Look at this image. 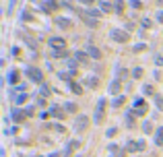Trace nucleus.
<instances>
[{
  "label": "nucleus",
  "instance_id": "nucleus-1",
  "mask_svg": "<svg viewBox=\"0 0 163 157\" xmlns=\"http://www.w3.org/2000/svg\"><path fill=\"white\" fill-rule=\"evenodd\" d=\"M27 76H29V81H33L35 85H41V83H43V72H41L39 68H35V66H29L27 68Z\"/></svg>",
  "mask_w": 163,
  "mask_h": 157
},
{
  "label": "nucleus",
  "instance_id": "nucleus-2",
  "mask_svg": "<svg viewBox=\"0 0 163 157\" xmlns=\"http://www.w3.org/2000/svg\"><path fill=\"white\" fill-rule=\"evenodd\" d=\"M105 105H108L105 99H99V103H97V108H95V118H93L95 124H101L105 120Z\"/></svg>",
  "mask_w": 163,
  "mask_h": 157
},
{
  "label": "nucleus",
  "instance_id": "nucleus-3",
  "mask_svg": "<svg viewBox=\"0 0 163 157\" xmlns=\"http://www.w3.org/2000/svg\"><path fill=\"white\" fill-rule=\"evenodd\" d=\"M50 48L54 50V52H64V50H66V39L60 37V35H58V37H52V39H50Z\"/></svg>",
  "mask_w": 163,
  "mask_h": 157
},
{
  "label": "nucleus",
  "instance_id": "nucleus-4",
  "mask_svg": "<svg viewBox=\"0 0 163 157\" xmlns=\"http://www.w3.org/2000/svg\"><path fill=\"white\" fill-rule=\"evenodd\" d=\"M112 39L118 41V43H128V41H130V35H128V31H122V29H114V31H112Z\"/></svg>",
  "mask_w": 163,
  "mask_h": 157
},
{
  "label": "nucleus",
  "instance_id": "nucleus-5",
  "mask_svg": "<svg viewBox=\"0 0 163 157\" xmlns=\"http://www.w3.org/2000/svg\"><path fill=\"white\" fill-rule=\"evenodd\" d=\"M132 105H134L132 112H134L136 116H145V114H147V101H145V99H134Z\"/></svg>",
  "mask_w": 163,
  "mask_h": 157
},
{
  "label": "nucleus",
  "instance_id": "nucleus-6",
  "mask_svg": "<svg viewBox=\"0 0 163 157\" xmlns=\"http://www.w3.org/2000/svg\"><path fill=\"white\" fill-rule=\"evenodd\" d=\"M83 14H85V17H91V19H95V21H99L103 17L101 8H87V10H83Z\"/></svg>",
  "mask_w": 163,
  "mask_h": 157
},
{
  "label": "nucleus",
  "instance_id": "nucleus-7",
  "mask_svg": "<svg viewBox=\"0 0 163 157\" xmlns=\"http://www.w3.org/2000/svg\"><path fill=\"white\" fill-rule=\"evenodd\" d=\"M50 116H54V118H58V120H62V118H66V112L62 108H58V105H52L50 108Z\"/></svg>",
  "mask_w": 163,
  "mask_h": 157
},
{
  "label": "nucleus",
  "instance_id": "nucleus-8",
  "mask_svg": "<svg viewBox=\"0 0 163 157\" xmlns=\"http://www.w3.org/2000/svg\"><path fill=\"white\" fill-rule=\"evenodd\" d=\"M99 8H101V13H103V14L116 13V8H114V4H112V2H108V0H101V2H99Z\"/></svg>",
  "mask_w": 163,
  "mask_h": 157
},
{
  "label": "nucleus",
  "instance_id": "nucleus-9",
  "mask_svg": "<svg viewBox=\"0 0 163 157\" xmlns=\"http://www.w3.org/2000/svg\"><path fill=\"white\" fill-rule=\"evenodd\" d=\"M120 89H122V83H120V79H114L112 81V85H109V93H120Z\"/></svg>",
  "mask_w": 163,
  "mask_h": 157
},
{
  "label": "nucleus",
  "instance_id": "nucleus-10",
  "mask_svg": "<svg viewBox=\"0 0 163 157\" xmlns=\"http://www.w3.org/2000/svg\"><path fill=\"white\" fill-rule=\"evenodd\" d=\"M27 118V112H21V109H13V120L14 122H23Z\"/></svg>",
  "mask_w": 163,
  "mask_h": 157
},
{
  "label": "nucleus",
  "instance_id": "nucleus-11",
  "mask_svg": "<svg viewBox=\"0 0 163 157\" xmlns=\"http://www.w3.org/2000/svg\"><path fill=\"white\" fill-rule=\"evenodd\" d=\"M56 0H43V10L46 13H52V10H56Z\"/></svg>",
  "mask_w": 163,
  "mask_h": 157
},
{
  "label": "nucleus",
  "instance_id": "nucleus-12",
  "mask_svg": "<svg viewBox=\"0 0 163 157\" xmlns=\"http://www.w3.org/2000/svg\"><path fill=\"white\" fill-rule=\"evenodd\" d=\"M87 126H89V120L85 116L76 118V128H79V130H87Z\"/></svg>",
  "mask_w": 163,
  "mask_h": 157
},
{
  "label": "nucleus",
  "instance_id": "nucleus-13",
  "mask_svg": "<svg viewBox=\"0 0 163 157\" xmlns=\"http://www.w3.org/2000/svg\"><path fill=\"white\" fill-rule=\"evenodd\" d=\"M83 23H87V25H89L91 29H97V27H99V21L91 19V17H85V14H83Z\"/></svg>",
  "mask_w": 163,
  "mask_h": 157
},
{
  "label": "nucleus",
  "instance_id": "nucleus-14",
  "mask_svg": "<svg viewBox=\"0 0 163 157\" xmlns=\"http://www.w3.org/2000/svg\"><path fill=\"white\" fill-rule=\"evenodd\" d=\"M87 54L91 56L93 60H99V58H101V52H99V50H97V48H93V46H91V48L87 50Z\"/></svg>",
  "mask_w": 163,
  "mask_h": 157
},
{
  "label": "nucleus",
  "instance_id": "nucleus-15",
  "mask_svg": "<svg viewBox=\"0 0 163 157\" xmlns=\"http://www.w3.org/2000/svg\"><path fill=\"white\" fill-rule=\"evenodd\" d=\"M87 85L91 89H97V87H99V76H89V79H87Z\"/></svg>",
  "mask_w": 163,
  "mask_h": 157
},
{
  "label": "nucleus",
  "instance_id": "nucleus-16",
  "mask_svg": "<svg viewBox=\"0 0 163 157\" xmlns=\"http://www.w3.org/2000/svg\"><path fill=\"white\" fill-rule=\"evenodd\" d=\"M126 151H130V153H134V151H141V145L134 143V141H128V145H126Z\"/></svg>",
  "mask_w": 163,
  "mask_h": 157
},
{
  "label": "nucleus",
  "instance_id": "nucleus-17",
  "mask_svg": "<svg viewBox=\"0 0 163 157\" xmlns=\"http://www.w3.org/2000/svg\"><path fill=\"white\" fill-rule=\"evenodd\" d=\"M124 101H126V97H124V95H118L114 101H112V105H114V108H122Z\"/></svg>",
  "mask_w": 163,
  "mask_h": 157
},
{
  "label": "nucleus",
  "instance_id": "nucleus-18",
  "mask_svg": "<svg viewBox=\"0 0 163 157\" xmlns=\"http://www.w3.org/2000/svg\"><path fill=\"white\" fill-rule=\"evenodd\" d=\"M70 89H72V93H76V95H83V87L79 85V83H70Z\"/></svg>",
  "mask_w": 163,
  "mask_h": 157
},
{
  "label": "nucleus",
  "instance_id": "nucleus-19",
  "mask_svg": "<svg viewBox=\"0 0 163 157\" xmlns=\"http://www.w3.org/2000/svg\"><path fill=\"white\" fill-rule=\"evenodd\" d=\"M155 143L163 147V128H157V132H155Z\"/></svg>",
  "mask_w": 163,
  "mask_h": 157
},
{
  "label": "nucleus",
  "instance_id": "nucleus-20",
  "mask_svg": "<svg viewBox=\"0 0 163 157\" xmlns=\"http://www.w3.org/2000/svg\"><path fill=\"white\" fill-rule=\"evenodd\" d=\"M114 8H116V13H118V14H124V0H116Z\"/></svg>",
  "mask_w": 163,
  "mask_h": 157
},
{
  "label": "nucleus",
  "instance_id": "nucleus-21",
  "mask_svg": "<svg viewBox=\"0 0 163 157\" xmlns=\"http://www.w3.org/2000/svg\"><path fill=\"white\" fill-rule=\"evenodd\" d=\"M75 56H76V60H79V62H87V56L89 54H87V52H76Z\"/></svg>",
  "mask_w": 163,
  "mask_h": 157
},
{
  "label": "nucleus",
  "instance_id": "nucleus-22",
  "mask_svg": "<svg viewBox=\"0 0 163 157\" xmlns=\"http://www.w3.org/2000/svg\"><path fill=\"white\" fill-rule=\"evenodd\" d=\"M143 50H147L145 43H136V46H132V52H136V54H138V52H143Z\"/></svg>",
  "mask_w": 163,
  "mask_h": 157
},
{
  "label": "nucleus",
  "instance_id": "nucleus-23",
  "mask_svg": "<svg viewBox=\"0 0 163 157\" xmlns=\"http://www.w3.org/2000/svg\"><path fill=\"white\" fill-rule=\"evenodd\" d=\"M132 76H134V79H141V76H143V68H141V66H136V68L132 70Z\"/></svg>",
  "mask_w": 163,
  "mask_h": 157
},
{
  "label": "nucleus",
  "instance_id": "nucleus-24",
  "mask_svg": "<svg viewBox=\"0 0 163 157\" xmlns=\"http://www.w3.org/2000/svg\"><path fill=\"white\" fill-rule=\"evenodd\" d=\"M58 25H60L62 29H66V27H70V21H66V19H58Z\"/></svg>",
  "mask_w": 163,
  "mask_h": 157
},
{
  "label": "nucleus",
  "instance_id": "nucleus-25",
  "mask_svg": "<svg viewBox=\"0 0 163 157\" xmlns=\"http://www.w3.org/2000/svg\"><path fill=\"white\" fill-rule=\"evenodd\" d=\"M10 83H14V85L19 83V72H10Z\"/></svg>",
  "mask_w": 163,
  "mask_h": 157
},
{
  "label": "nucleus",
  "instance_id": "nucleus-26",
  "mask_svg": "<svg viewBox=\"0 0 163 157\" xmlns=\"http://www.w3.org/2000/svg\"><path fill=\"white\" fill-rule=\"evenodd\" d=\"M143 128H145V132H147V134H149L151 130H153V124H151L149 120H147V122H145V126H143Z\"/></svg>",
  "mask_w": 163,
  "mask_h": 157
},
{
  "label": "nucleus",
  "instance_id": "nucleus-27",
  "mask_svg": "<svg viewBox=\"0 0 163 157\" xmlns=\"http://www.w3.org/2000/svg\"><path fill=\"white\" fill-rule=\"evenodd\" d=\"M130 4L134 8H143V2H141V0H130Z\"/></svg>",
  "mask_w": 163,
  "mask_h": 157
},
{
  "label": "nucleus",
  "instance_id": "nucleus-28",
  "mask_svg": "<svg viewBox=\"0 0 163 157\" xmlns=\"http://www.w3.org/2000/svg\"><path fill=\"white\" fill-rule=\"evenodd\" d=\"M116 134H118V130H116V128H109L108 132H105V137H109V138H112V137H116Z\"/></svg>",
  "mask_w": 163,
  "mask_h": 157
},
{
  "label": "nucleus",
  "instance_id": "nucleus-29",
  "mask_svg": "<svg viewBox=\"0 0 163 157\" xmlns=\"http://www.w3.org/2000/svg\"><path fill=\"white\" fill-rule=\"evenodd\" d=\"M64 109H68V112H76V105H75V103H66Z\"/></svg>",
  "mask_w": 163,
  "mask_h": 157
},
{
  "label": "nucleus",
  "instance_id": "nucleus-30",
  "mask_svg": "<svg viewBox=\"0 0 163 157\" xmlns=\"http://www.w3.org/2000/svg\"><path fill=\"white\" fill-rule=\"evenodd\" d=\"M155 101H157V108H159V109H163V97H159V95H157V97H155Z\"/></svg>",
  "mask_w": 163,
  "mask_h": 157
},
{
  "label": "nucleus",
  "instance_id": "nucleus-31",
  "mask_svg": "<svg viewBox=\"0 0 163 157\" xmlns=\"http://www.w3.org/2000/svg\"><path fill=\"white\" fill-rule=\"evenodd\" d=\"M145 93H147V95H153V87H151V85H145V89H143Z\"/></svg>",
  "mask_w": 163,
  "mask_h": 157
},
{
  "label": "nucleus",
  "instance_id": "nucleus-32",
  "mask_svg": "<svg viewBox=\"0 0 163 157\" xmlns=\"http://www.w3.org/2000/svg\"><path fill=\"white\" fill-rule=\"evenodd\" d=\"M54 56H56V58H66V50H64V52H54Z\"/></svg>",
  "mask_w": 163,
  "mask_h": 157
},
{
  "label": "nucleus",
  "instance_id": "nucleus-33",
  "mask_svg": "<svg viewBox=\"0 0 163 157\" xmlns=\"http://www.w3.org/2000/svg\"><path fill=\"white\" fill-rule=\"evenodd\" d=\"M143 27H145V29H147V27L151 29V27H153V23H151L149 19H143Z\"/></svg>",
  "mask_w": 163,
  "mask_h": 157
},
{
  "label": "nucleus",
  "instance_id": "nucleus-34",
  "mask_svg": "<svg viewBox=\"0 0 163 157\" xmlns=\"http://www.w3.org/2000/svg\"><path fill=\"white\" fill-rule=\"evenodd\" d=\"M155 19H157V23H163V10H159V13H157Z\"/></svg>",
  "mask_w": 163,
  "mask_h": 157
},
{
  "label": "nucleus",
  "instance_id": "nucleus-35",
  "mask_svg": "<svg viewBox=\"0 0 163 157\" xmlns=\"http://www.w3.org/2000/svg\"><path fill=\"white\" fill-rule=\"evenodd\" d=\"M41 95L48 97V95H50V89H48V87H41Z\"/></svg>",
  "mask_w": 163,
  "mask_h": 157
},
{
  "label": "nucleus",
  "instance_id": "nucleus-36",
  "mask_svg": "<svg viewBox=\"0 0 163 157\" xmlns=\"http://www.w3.org/2000/svg\"><path fill=\"white\" fill-rule=\"evenodd\" d=\"M155 64H157V66H163V58H161V56H157V58H155Z\"/></svg>",
  "mask_w": 163,
  "mask_h": 157
},
{
  "label": "nucleus",
  "instance_id": "nucleus-37",
  "mask_svg": "<svg viewBox=\"0 0 163 157\" xmlns=\"http://www.w3.org/2000/svg\"><path fill=\"white\" fill-rule=\"evenodd\" d=\"M25 99H27V97H25V95H19V97H17V103H19V105H21V103L25 101Z\"/></svg>",
  "mask_w": 163,
  "mask_h": 157
},
{
  "label": "nucleus",
  "instance_id": "nucleus-38",
  "mask_svg": "<svg viewBox=\"0 0 163 157\" xmlns=\"http://www.w3.org/2000/svg\"><path fill=\"white\" fill-rule=\"evenodd\" d=\"M109 151H112V153H118L120 149H118V145H112V147H109Z\"/></svg>",
  "mask_w": 163,
  "mask_h": 157
},
{
  "label": "nucleus",
  "instance_id": "nucleus-39",
  "mask_svg": "<svg viewBox=\"0 0 163 157\" xmlns=\"http://www.w3.org/2000/svg\"><path fill=\"white\" fill-rule=\"evenodd\" d=\"M79 2H81V4H93L95 0H79Z\"/></svg>",
  "mask_w": 163,
  "mask_h": 157
},
{
  "label": "nucleus",
  "instance_id": "nucleus-40",
  "mask_svg": "<svg viewBox=\"0 0 163 157\" xmlns=\"http://www.w3.org/2000/svg\"><path fill=\"white\" fill-rule=\"evenodd\" d=\"M157 2H159V4H163V0H157Z\"/></svg>",
  "mask_w": 163,
  "mask_h": 157
}]
</instances>
